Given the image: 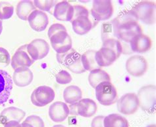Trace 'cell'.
Returning <instances> with one entry per match:
<instances>
[{"label":"cell","instance_id":"41","mask_svg":"<svg viewBox=\"0 0 156 127\" xmlns=\"http://www.w3.org/2000/svg\"><path fill=\"white\" fill-rule=\"evenodd\" d=\"M146 127H156V126L155 124H154V125H150L148 126H147Z\"/></svg>","mask_w":156,"mask_h":127},{"label":"cell","instance_id":"10","mask_svg":"<svg viewBox=\"0 0 156 127\" xmlns=\"http://www.w3.org/2000/svg\"><path fill=\"white\" fill-rule=\"evenodd\" d=\"M125 68L129 75L138 77L145 74L148 65L144 57L141 55H134L126 60Z\"/></svg>","mask_w":156,"mask_h":127},{"label":"cell","instance_id":"24","mask_svg":"<svg viewBox=\"0 0 156 127\" xmlns=\"http://www.w3.org/2000/svg\"><path fill=\"white\" fill-rule=\"evenodd\" d=\"M104 81L111 82V77L105 71L101 68H98L90 72L88 82L92 88L96 89L98 85Z\"/></svg>","mask_w":156,"mask_h":127},{"label":"cell","instance_id":"29","mask_svg":"<svg viewBox=\"0 0 156 127\" xmlns=\"http://www.w3.org/2000/svg\"><path fill=\"white\" fill-rule=\"evenodd\" d=\"M102 46L109 47L116 52L117 56L119 57L122 53V43L119 40H118L115 38L114 39H109L103 42V45Z\"/></svg>","mask_w":156,"mask_h":127},{"label":"cell","instance_id":"15","mask_svg":"<svg viewBox=\"0 0 156 127\" xmlns=\"http://www.w3.org/2000/svg\"><path fill=\"white\" fill-rule=\"evenodd\" d=\"M28 21L32 29L40 32L46 29L49 24V18L45 12L36 9L28 16Z\"/></svg>","mask_w":156,"mask_h":127},{"label":"cell","instance_id":"34","mask_svg":"<svg viewBox=\"0 0 156 127\" xmlns=\"http://www.w3.org/2000/svg\"><path fill=\"white\" fill-rule=\"evenodd\" d=\"M24 122L32 125L34 127H44V122L42 119L37 115H30L27 117Z\"/></svg>","mask_w":156,"mask_h":127},{"label":"cell","instance_id":"9","mask_svg":"<svg viewBox=\"0 0 156 127\" xmlns=\"http://www.w3.org/2000/svg\"><path fill=\"white\" fill-rule=\"evenodd\" d=\"M55 94L53 89L48 86L42 85L36 88L31 95V102L37 107H44L54 100Z\"/></svg>","mask_w":156,"mask_h":127},{"label":"cell","instance_id":"16","mask_svg":"<svg viewBox=\"0 0 156 127\" xmlns=\"http://www.w3.org/2000/svg\"><path fill=\"white\" fill-rule=\"evenodd\" d=\"M119 58L113 49L102 46L99 51H96L95 58L97 64L100 68L108 67L112 65Z\"/></svg>","mask_w":156,"mask_h":127},{"label":"cell","instance_id":"18","mask_svg":"<svg viewBox=\"0 0 156 127\" xmlns=\"http://www.w3.org/2000/svg\"><path fill=\"white\" fill-rule=\"evenodd\" d=\"M69 115V108L67 104L62 102H55L49 108V116L55 122L64 121Z\"/></svg>","mask_w":156,"mask_h":127},{"label":"cell","instance_id":"12","mask_svg":"<svg viewBox=\"0 0 156 127\" xmlns=\"http://www.w3.org/2000/svg\"><path fill=\"white\" fill-rule=\"evenodd\" d=\"M27 51L34 61L45 58L50 51V45L46 40L36 39L27 45Z\"/></svg>","mask_w":156,"mask_h":127},{"label":"cell","instance_id":"22","mask_svg":"<svg viewBox=\"0 0 156 127\" xmlns=\"http://www.w3.org/2000/svg\"><path fill=\"white\" fill-rule=\"evenodd\" d=\"M25 115L26 113L23 109L11 106L4 109L2 112L0 114V122L3 125L11 121H15L20 122Z\"/></svg>","mask_w":156,"mask_h":127},{"label":"cell","instance_id":"25","mask_svg":"<svg viewBox=\"0 0 156 127\" xmlns=\"http://www.w3.org/2000/svg\"><path fill=\"white\" fill-rule=\"evenodd\" d=\"M36 9L34 5L33 2L29 0H24L18 3L17 8H16V13L18 17L23 20H28V16Z\"/></svg>","mask_w":156,"mask_h":127},{"label":"cell","instance_id":"26","mask_svg":"<svg viewBox=\"0 0 156 127\" xmlns=\"http://www.w3.org/2000/svg\"><path fill=\"white\" fill-rule=\"evenodd\" d=\"M104 127H129L128 120L117 113H112L104 117Z\"/></svg>","mask_w":156,"mask_h":127},{"label":"cell","instance_id":"6","mask_svg":"<svg viewBox=\"0 0 156 127\" xmlns=\"http://www.w3.org/2000/svg\"><path fill=\"white\" fill-rule=\"evenodd\" d=\"M138 20L146 24H153L155 22V3L150 1H142L137 3L131 9Z\"/></svg>","mask_w":156,"mask_h":127},{"label":"cell","instance_id":"33","mask_svg":"<svg viewBox=\"0 0 156 127\" xmlns=\"http://www.w3.org/2000/svg\"><path fill=\"white\" fill-rule=\"evenodd\" d=\"M11 57L5 48L0 47V68H5L10 64Z\"/></svg>","mask_w":156,"mask_h":127},{"label":"cell","instance_id":"32","mask_svg":"<svg viewBox=\"0 0 156 127\" xmlns=\"http://www.w3.org/2000/svg\"><path fill=\"white\" fill-rule=\"evenodd\" d=\"M55 79L57 83L60 85H67L72 81V77L66 70H61L55 75Z\"/></svg>","mask_w":156,"mask_h":127},{"label":"cell","instance_id":"2","mask_svg":"<svg viewBox=\"0 0 156 127\" xmlns=\"http://www.w3.org/2000/svg\"><path fill=\"white\" fill-rule=\"evenodd\" d=\"M89 11L84 6H74V15L71 20L73 30L78 35H85L94 27L89 17Z\"/></svg>","mask_w":156,"mask_h":127},{"label":"cell","instance_id":"4","mask_svg":"<svg viewBox=\"0 0 156 127\" xmlns=\"http://www.w3.org/2000/svg\"><path fill=\"white\" fill-rule=\"evenodd\" d=\"M96 97L99 103L105 106L115 104L118 100L117 89L109 81H104L96 87Z\"/></svg>","mask_w":156,"mask_h":127},{"label":"cell","instance_id":"21","mask_svg":"<svg viewBox=\"0 0 156 127\" xmlns=\"http://www.w3.org/2000/svg\"><path fill=\"white\" fill-rule=\"evenodd\" d=\"M33 73L28 68H19L15 69L13 75V82L19 87L29 85L33 81Z\"/></svg>","mask_w":156,"mask_h":127},{"label":"cell","instance_id":"30","mask_svg":"<svg viewBox=\"0 0 156 127\" xmlns=\"http://www.w3.org/2000/svg\"><path fill=\"white\" fill-rule=\"evenodd\" d=\"M34 5L36 8H38L39 10L42 11L49 12L52 13V11L57 3V1H39V0H35L33 2Z\"/></svg>","mask_w":156,"mask_h":127},{"label":"cell","instance_id":"5","mask_svg":"<svg viewBox=\"0 0 156 127\" xmlns=\"http://www.w3.org/2000/svg\"><path fill=\"white\" fill-rule=\"evenodd\" d=\"M139 107L142 111L153 113L155 110V86L150 85L141 87L138 92Z\"/></svg>","mask_w":156,"mask_h":127},{"label":"cell","instance_id":"1","mask_svg":"<svg viewBox=\"0 0 156 127\" xmlns=\"http://www.w3.org/2000/svg\"><path fill=\"white\" fill-rule=\"evenodd\" d=\"M111 23L114 37L122 43H129L134 36L142 33L138 20L132 10L123 11Z\"/></svg>","mask_w":156,"mask_h":127},{"label":"cell","instance_id":"38","mask_svg":"<svg viewBox=\"0 0 156 127\" xmlns=\"http://www.w3.org/2000/svg\"><path fill=\"white\" fill-rule=\"evenodd\" d=\"M21 126H22V127H34L32 125H30L29 123H27V122H22Z\"/></svg>","mask_w":156,"mask_h":127},{"label":"cell","instance_id":"20","mask_svg":"<svg viewBox=\"0 0 156 127\" xmlns=\"http://www.w3.org/2000/svg\"><path fill=\"white\" fill-rule=\"evenodd\" d=\"M77 115L85 118H89L94 116L97 112V104L92 99L84 98L76 103Z\"/></svg>","mask_w":156,"mask_h":127},{"label":"cell","instance_id":"8","mask_svg":"<svg viewBox=\"0 0 156 127\" xmlns=\"http://www.w3.org/2000/svg\"><path fill=\"white\" fill-rule=\"evenodd\" d=\"M50 40L53 48L57 54H63L72 48V39L67 29L59 30L53 34L50 38Z\"/></svg>","mask_w":156,"mask_h":127},{"label":"cell","instance_id":"35","mask_svg":"<svg viewBox=\"0 0 156 127\" xmlns=\"http://www.w3.org/2000/svg\"><path fill=\"white\" fill-rule=\"evenodd\" d=\"M65 29H66V28H65L63 25V24H61L56 23V24H52V25L50 27V28H49L48 32L49 38H50L53 34H55V33L57 32L59 30H65Z\"/></svg>","mask_w":156,"mask_h":127},{"label":"cell","instance_id":"7","mask_svg":"<svg viewBox=\"0 0 156 127\" xmlns=\"http://www.w3.org/2000/svg\"><path fill=\"white\" fill-rule=\"evenodd\" d=\"M91 15L94 19V24L100 21L107 20L113 14V7L110 0H95L93 2Z\"/></svg>","mask_w":156,"mask_h":127},{"label":"cell","instance_id":"27","mask_svg":"<svg viewBox=\"0 0 156 127\" xmlns=\"http://www.w3.org/2000/svg\"><path fill=\"white\" fill-rule=\"evenodd\" d=\"M96 52L94 50H88L81 55V62L86 71L91 72L94 69L101 68L96 63Z\"/></svg>","mask_w":156,"mask_h":127},{"label":"cell","instance_id":"14","mask_svg":"<svg viewBox=\"0 0 156 127\" xmlns=\"http://www.w3.org/2000/svg\"><path fill=\"white\" fill-rule=\"evenodd\" d=\"M13 85V79L9 73L0 69V105L9 98Z\"/></svg>","mask_w":156,"mask_h":127},{"label":"cell","instance_id":"40","mask_svg":"<svg viewBox=\"0 0 156 127\" xmlns=\"http://www.w3.org/2000/svg\"><path fill=\"white\" fill-rule=\"evenodd\" d=\"M52 127H65V126H63V125H57L53 126Z\"/></svg>","mask_w":156,"mask_h":127},{"label":"cell","instance_id":"13","mask_svg":"<svg viewBox=\"0 0 156 127\" xmlns=\"http://www.w3.org/2000/svg\"><path fill=\"white\" fill-rule=\"evenodd\" d=\"M27 44L20 47L12 57L11 64L14 70L19 68H29L35 62V61L28 55L27 51Z\"/></svg>","mask_w":156,"mask_h":127},{"label":"cell","instance_id":"36","mask_svg":"<svg viewBox=\"0 0 156 127\" xmlns=\"http://www.w3.org/2000/svg\"><path fill=\"white\" fill-rule=\"evenodd\" d=\"M104 117L103 115H98L94 117L92 121L91 127H104Z\"/></svg>","mask_w":156,"mask_h":127},{"label":"cell","instance_id":"3","mask_svg":"<svg viewBox=\"0 0 156 127\" xmlns=\"http://www.w3.org/2000/svg\"><path fill=\"white\" fill-rule=\"evenodd\" d=\"M58 62L72 72L79 74L86 72L81 62V55L74 48L63 54H57Z\"/></svg>","mask_w":156,"mask_h":127},{"label":"cell","instance_id":"37","mask_svg":"<svg viewBox=\"0 0 156 127\" xmlns=\"http://www.w3.org/2000/svg\"><path fill=\"white\" fill-rule=\"evenodd\" d=\"M4 127H22L20 122L15 121H11L4 125Z\"/></svg>","mask_w":156,"mask_h":127},{"label":"cell","instance_id":"28","mask_svg":"<svg viewBox=\"0 0 156 127\" xmlns=\"http://www.w3.org/2000/svg\"><path fill=\"white\" fill-rule=\"evenodd\" d=\"M14 13V7L9 2H0V20L11 18Z\"/></svg>","mask_w":156,"mask_h":127},{"label":"cell","instance_id":"23","mask_svg":"<svg viewBox=\"0 0 156 127\" xmlns=\"http://www.w3.org/2000/svg\"><path fill=\"white\" fill-rule=\"evenodd\" d=\"M63 99L67 104H73L82 99L83 93L81 89L76 85H71L65 89Z\"/></svg>","mask_w":156,"mask_h":127},{"label":"cell","instance_id":"39","mask_svg":"<svg viewBox=\"0 0 156 127\" xmlns=\"http://www.w3.org/2000/svg\"><path fill=\"white\" fill-rule=\"evenodd\" d=\"M3 30V22L2 20H0V35H1Z\"/></svg>","mask_w":156,"mask_h":127},{"label":"cell","instance_id":"11","mask_svg":"<svg viewBox=\"0 0 156 127\" xmlns=\"http://www.w3.org/2000/svg\"><path fill=\"white\" fill-rule=\"evenodd\" d=\"M117 102L118 111L123 115H133L139 108L138 96L135 93H126L122 95Z\"/></svg>","mask_w":156,"mask_h":127},{"label":"cell","instance_id":"17","mask_svg":"<svg viewBox=\"0 0 156 127\" xmlns=\"http://www.w3.org/2000/svg\"><path fill=\"white\" fill-rule=\"evenodd\" d=\"M53 14L54 17L60 21L71 22L74 15V6L67 1L57 2L53 9Z\"/></svg>","mask_w":156,"mask_h":127},{"label":"cell","instance_id":"31","mask_svg":"<svg viewBox=\"0 0 156 127\" xmlns=\"http://www.w3.org/2000/svg\"><path fill=\"white\" fill-rule=\"evenodd\" d=\"M115 38L113 35L112 24L111 22L104 23L101 26V39L102 42L109 39ZM116 39V38H115Z\"/></svg>","mask_w":156,"mask_h":127},{"label":"cell","instance_id":"19","mask_svg":"<svg viewBox=\"0 0 156 127\" xmlns=\"http://www.w3.org/2000/svg\"><path fill=\"white\" fill-rule=\"evenodd\" d=\"M130 48L132 52L144 53L148 51L151 47V40L148 36L140 34L130 40L129 43Z\"/></svg>","mask_w":156,"mask_h":127}]
</instances>
